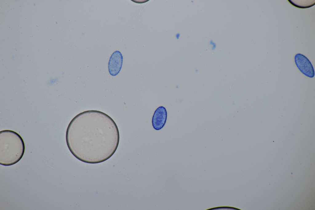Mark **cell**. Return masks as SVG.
<instances>
[{
    "label": "cell",
    "instance_id": "obj_5",
    "mask_svg": "<svg viewBox=\"0 0 315 210\" xmlns=\"http://www.w3.org/2000/svg\"><path fill=\"white\" fill-rule=\"evenodd\" d=\"M167 112L165 108L161 106L155 111L152 119L153 128L156 130H159L164 126L167 119Z\"/></svg>",
    "mask_w": 315,
    "mask_h": 210
},
{
    "label": "cell",
    "instance_id": "obj_2",
    "mask_svg": "<svg viewBox=\"0 0 315 210\" xmlns=\"http://www.w3.org/2000/svg\"><path fill=\"white\" fill-rule=\"evenodd\" d=\"M25 151L24 140L21 135L11 130L0 131V164L9 166L19 162Z\"/></svg>",
    "mask_w": 315,
    "mask_h": 210
},
{
    "label": "cell",
    "instance_id": "obj_1",
    "mask_svg": "<svg viewBox=\"0 0 315 210\" xmlns=\"http://www.w3.org/2000/svg\"><path fill=\"white\" fill-rule=\"evenodd\" d=\"M67 146L79 160L98 163L110 158L119 141L117 124L108 115L96 110L79 114L70 122L66 133Z\"/></svg>",
    "mask_w": 315,
    "mask_h": 210
},
{
    "label": "cell",
    "instance_id": "obj_3",
    "mask_svg": "<svg viewBox=\"0 0 315 210\" xmlns=\"http://www.w3.org/2000/svg\"><path fill=\"white\" fill-rule=\"evenodd\" d=\"M295 64L300 71L306 76L312 78L314 76L313 65L308 58L301 54H296L294 57Z\"/></svg>",
    "mask_w": 315,
    "mask_h": 210
},
{
    "label": "cell",
    "instance_id": "obj_4",
    "mask_svg": "<svg viewBox=\"0 0 315 210\" xmlns=\"http://www.w3.org/2000/svg\"><path fill=\"white\" fill-rule=\"evenodd\" d=\"M123 56L119 51H114L111 55L108 63V70L113 76L117 75L120 72L122 64Z\"/></svg>",
    "mask_w": 315,
    "mask_h": 210
}]
</instances>
